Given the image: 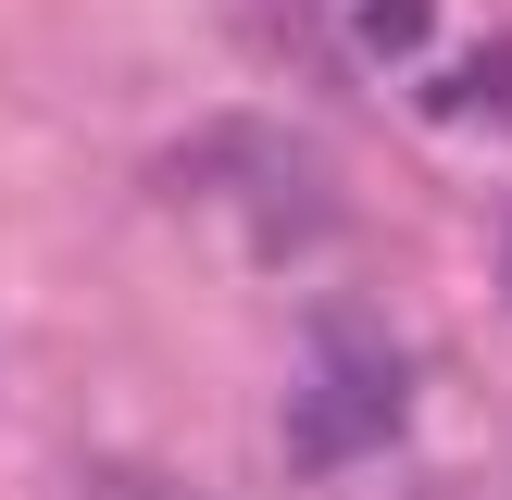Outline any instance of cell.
Instances as JSON below:
<instances>
[{"label": "cell", "mask_w": 512, "mask_h": 500, "mask_svg": "<svg viewBox=\"0 0 512 500\" xmlns=\"http://www.w3.org/2000/svg\"><path fill=\"white\" fill-rule=\"evenodd\" d=\"M400 413H413L400 350L375 338L363 313H338V325H325V363L300 375V400H288V463L300 475H338V463H363V450H388Z\"/></svg>", "instance_id": "obj_1"}, {"label": "cell", "mask_w": 512, "mask_h": 500, "mask_svg": "<svg viewBox=\"0 0 512 500\" xmlns=\"http://www.w3.org/2000/svg\"><path fill=\"white\" fill-rule=\"evenodd\" d=\"M425 25H438V0H363V38L375 50H425Z\"/></svg>", "instance_id": "obj_4"}, {"label": "cell", "mask_w": 512, "mask_h": 500, "mask_svg": "<svg viewBox=\"0 0 512 500\" xmlns=\"http://www.w3.org/2000/svg\"><path fill=\"white\" fill-rule=\"evenodd\" d=\"M438 113L450 125H512V50H475L463 75H438Z\"/></svg>", "instance_id": "obj_3"}, {"label": "cell", "mask_w": 512, "mask_h": 500, "mask_svg": "<svg viewBox=\"0 0 512 500\" xmlns=\"http://www.w3.org/2000/svg\"><path fill=\"white\" fill-rule=\"evenodd\" d=\"M163 188H200L213 213H238L250 250H300L325 238V163L300 138H275V125H213L200 150H175Z\"/></svg>", "instance_id": "obj_2"}, {"label": "cell", "mask_w": 512, "mask_h": 500, "mask_svg": "<svg viewBox=\"0 0 512 500\" xmlns=\"http://www.w3.org/2000/svg\"><path fill=\"white\" fill-rule=\"evenodd\" d=\"M88 500H188V488H175V475H138V463H100Z\"/></svg>", "instance_id": "obj_5"}]
</instances>
